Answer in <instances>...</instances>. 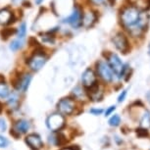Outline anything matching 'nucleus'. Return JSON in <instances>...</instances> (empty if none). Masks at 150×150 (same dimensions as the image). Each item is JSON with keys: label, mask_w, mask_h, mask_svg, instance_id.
<instances>
[{"label": "nucleus", "mask_w": 150, "mask_h": 150, "mask_svg": "<svg viewBox=\"0 0 150 150\" xmlns=\"http://www.w3.org/2000/svg\"><path fill=\"white\" fill-rule=\"evenodd\" d=\"M140 11L134 6L126 7L121 13V22L127 29L135 26L140 21Z\"/></svg>", "instance_id": "nucleus-1"}, {"label": "nucleus", "mask_w": 150, "mask_h": 150, "mask_svg": "<svg viewBox=\"0 0 150 150\" xmlns=\"http://www.w3.org/2000/svg\"><path fill=\"white\" fill-rule=\"evenodd\" d=\"M108 65L111 68L112 72H114L119 78H123L126 74L127 67L123 64V62L121 61V59L119 58L117 54H112L109 55L108 57Z\"/></svg>", "instance_id": "nucleus-2"}, {"label": "nucleus", "mask_w": 150, "mask_h": 150, "mask_svg": "<svg viewBox=\"0 0 150 150\" xmlns=\"http://www.w3.org/2000/svg\"><path fill=\"white\" fill-rule=\"evenodd\" d=\"M46 126L51 132H58L65 126V118L60 113H54L46 119Z\"/></svg>", "instance_id": "nucleus-3"}, {"label": "nucleus", "mask_w": 150, "mask_h": 150, "mask_svg": "<svg viewBox=\"0 0 150 150\" xmlns=\"http://www.w3.org/2000/svg\"><path fill=\"white\" fill-rule=\"evenodd\" d=\"M96 70H97L98 76L104 81L110 83V81H113V72L108 63L104 61H98L96 63Z\"/></svg>", "instance_id": "nucleus-4"}, {"label": "nucleus", "mask_w": 150, "mask_h": 150, "mask_svg": "<svg viewBox=\"0 0 150 150\" xmlns=\"http://www.w3.org/2000/svg\"><path fill=\"white\" fill-rule=\"evenodd\" d=\"M47 61V57L45 56L44 53L41 52H36L35 54H33L32 57L28 61V65L30 68V70L38 72L44 66L45 63Z\"/></svg>", "instance_id": "nucleus-5"}, {"label": "nucleus", "mask_w": 150, "mask_h": 150, "mask_svg": "<svg viewBox=\"0 0 150 150\" xmlns=\"http://www.w3.org/2000/svg\"><path fill=\"white\" fill-rule=\"evenodd\" d=\"M75 100L70 97L62 98L57 103V110L61 115H71L75 111Z\"/></svg>", "instance_id": "nucleus-6"}, {"label": "nucleus", "mask_w": 150, "mask_h": 150, "mask_svg": "<svg viewBox=\"0 0 150 150\" xmlns=\"http://www.w3.org/2000/svg\"><path fill=\"white\" fill-rule=\"evenodd\" d=\"M113 42H114L116 48H117L118 50H120L121 52L127 53L129 51V45L128 38H127L123 33H117V35L113 38Z\"/></svg>", "instance_id": "nucleus-7"}, {"label": "nucleus", "mask_w": 150, "mask_h": 150, "mask_svg": "<svg viewBox=\"0 0 150 150\" xmlns=\"http://www.w3.org/2000/svg\"><path fill=\"white\" fill-rule=\"evenodd\" d=\"M81 83L86 88H91L96 84V75L91 69H87L83 72L81 76Z\"/></svg>", "instance_id": "nucleus-8"}, {"label": "nucleus", "mask_w": 150, "mask_h": 150, "mask_svg": "<svg viewBox=\"0 0 150 150\" xmlns=\"http://www.w3.org/2000/svg\"><path fill=\"white\" fill-rule=\"evenodd\" d=\"M26 143L33 150H39L43 146V142H42L40 137L36 134H30L28 135L26 137Z\"/></svg>", "instance_id": "nucleus-9"}, {"label": "nucleus", "mask_w": 150, "mask_h": 150, "mask_svg": "<svg viewBox=\"0 0 150 150\" xmlns=\"http://www.w3.org/2000/svg\"><path fill=\"white\" fill-rule=\"evenodd\" d=\"M30 123L28 120H19L16 122L13 127V132H16L18 134H26L30 131Z\"/></svg>", "instance_id": "nucleus-10"}, {"label": "nucleus", "mask_w": 150, "mask_h": 150, "mask_svg": "<svg viewBox=\"0 0 150 150\" xmlns=\"http://www.w3.org/2000/svg\"><path fill=\"white\" fill-rule=\"evenodd\" d=\"M65 22L70 24L71 26H73L74 28L80 27L81 25V15L80 10L76 8V9L73 11L72 15L70 17H68V18L65 20Z\"/></svg>", "instance_id": "nucleus-11"}, {"label": "nucleus", "mask_w": 150, "mask_h": 150, "mask_svg": "<svg viewBox=\"0 0 150 150\" xmlns=\"http://www.w3.org/2000/svg\"><path fill=\"white\" fill-rule=\"evenodd\" d=\"M32 81V76L30 74H27V75H24L23 77L20 79L18 81V84L16 86V88L21 92H26L28 88H29V86Z\"/></svg>", "instance_id": "nucleus-12"}, {"label": "nucleus", "mask_w": 150, "mask_h": 150, "mask_svg": "<svg viewBox=\"0 0 150 150\" xmlns=\"http://www.w3.org/2000/svg\"><path fill=\"white\" fill-rule=\"evenodd\" d=\"M14 16L11 11L8 9L0 10V24L1 25H8L10 23L14 22Z\"/></svg>", "instance_id": "nucleus-13"}, {"label": "nucleus", "mask_w": 150, "mask_h": 150, "mask_svg": "<svg viewBox=\"0 0 150 150\" xmlns=\"http://www.w3.org/2000/svg\"><path fill=\"white\" fill-rule=\"evenodd\" d=\"M103 97V91L99 88V86H97V83L94 86H92L91 88H89V98L92 101H100Z\"/></svg>", "instance_id": "nucleus-14"}, {"label": "nucleus", "mask_w": 150, "mask_h": 150, "mask_svg": "<svg viewBox=\"0 0 150 150\" xmlns=\"http://www.w3.org/2000/svg\"><path fill=\"white\" fill-rule=\"evenodd\" d=\"M96 21V15L93 12H87L81 18V24L86 28H90Z\"/></svg>", "instance_id": "nucleus-15"}, {"label": "nucleus", "mask_w": 150, "mask_h": 150, "mask_svg": "<svg viewBox=\"0 0 150 150\" xmlns=\"http://www.w3.org/2000/svg\"><path fill=\"white\" fill-rule=\"evenodd\" d=\"M10 95L9 87L5 83H0V97L6 98Z\"/></svg>", "instance_id": "nucleus-16"}, {"label": "nucleus", "mask_w": 150, "mask_h": 150, "mask_svg": "<svg viewBox=\"0 0 150 150\" xmlns=\"http://www.w3.org/2000/svg\"><path fill=\"white\" fill-rule=\"evenodd\" d=\"M137 9L147 11L150 9V0H137Z\"/></svg>", "instance_id": "nucleus-17"}, {"label": "nucleus", "mask_w": 150, "mask_h": 150, "mask_svg": "<svg viewBox=\"0 0 150 150\" xmlns=\"http://www.w3.org/2000/svg\"><path fill=\"white\" fill-rule=\"evenodd\" d=\"M140 125L143 129H146V128H148V127H150V113L149 112H145L143 114Z\"/></svg>", "instance_id": "nucleus-18"}, {"label": "nucleus", "mask_w": 150, "mask_h": 150, "mask_svg": "<svg viewBox=\"0 0 150 150\" xmlns=\"http://www.w3.org/2000/svg\"><path fill=\"white\" fill-rule=\"evenodd\" d=\"M23 43H24V41H23V39H15V40H13L11 42L10 44V49L13 50V51H17V50H19L20 48H22L23 46Z\"/></svg>", "instance_id": "nucleus-19"}, {"label": "nucleus", "mask_w": 150, "mask_h": 150, "mask_svg": "<svg viewBox=\"0 0 150 150\" xmlns=\"http://www.w3.org/2000/svg\"><path fill=\"white\" fill-rule=\"evenodd\" d=\"M19 102V97L16 93H12L9 97H8V104L11 106V107H14L16 106L17 104Z\"/></svg>", "instance_id": "nucleus-20"}, {"label": "nucleus", "mask_w": 150, "mask_h": 150, "mask_svg": "<svg viewBox=\"0 0 150 150\" xmlns=\"http://www.w3.org/2000/svg\"><path fill=\"white\" fill-rule=\"evenodd\" d=\"M120 123H121V118L119 115H114L109 120V125L111 127H117L120 125Z\"/></svg>", "instance_id": "nucleus-21"}, {"label": "nucleus", "mask_w": 150, "mask_h": 150, "mask_svg": "<svg viewBox=\"0 0 150 150\" xmlns=\"http://www.w3.org/2000/svg\"><path fill=\"white\" fill-rule=\"evenodd\" d=\"M26 33H27V26L25 23H23L18 30V38L20 39H23L25 38V35H26Z\"/></svg>", "instance_id": "nucleus-22"}, {"label": "nucleus", "mask_w": 150, "mask_h": 150, "mask_svg": "<svg viewBox=\"0 0 150 150\" xmlns=\"http://www.w3.org/2000/svg\"><path fill=\"white\" fill-rule=\"evenodd\" d=\"M49 142L53 144V145H58V144L61 143V138H60V135L58 134H52L49 137Z\"/></svg>", "instance_id": "nucleus-23"}, {"label": "nucleus", "mask_w": 150, "mask_h": 150, "mask_svg": "<svg viewBox=\"0 0 150 150\" xmlns=\"http://www.w3.org/2000/svg\"><path fill=\"white\" fill-rule=\"evenodd\" d=\"M8 144H9V141L6 137H2V135H0V147L1 148H4V147H7Z\"/></svg>", "instance_id": "nucleus-24"}, {"label": "nucleus", "mask_w": 150, "mask_h": 150, "mask_svg": "<svg viewBox=\"0 0 150 150\" xmlns=\"http://www.w3.org/2000/svg\"><path fill=\"white\" fill-rule=\"evenodd\" d=\"M137 134L138 137H147V135H148V132H147L146 129H138L137 131Z\"/></svg>", "instance_id": "nucleus-25"}, {"label": "nucleus", "mask_w": 150, "mask_h": 150, "mask_svg": "<svg viewBox=\"0 0 150 150\" xmlns=\"http://www.w3.org/2000/svg\"><path fill=\"white\" fill-rule=\"evenodd\" d=\"M7 129V123H6V120L3 118H0V129L2 132H5Z\"/></svg>", "instance_id": "nucleus-26"}, {"label": "nucleus", "mask_w": 150, "mask_h": 150, "mask_svg": "<svg viewBox=\"0 0 150 150\" xmlns=\"http://www.w3.org/2000/svg\"><path fill=\"white\" fill-rule=\"evenodd\" d=\"M15 32L14 30H10V29H6V30H4L3 32H2V35H3V38L5 36V38H7L8 36H10L12 33Z\"/></svg>", "instance_id": "nucleus-27"}, {"label": "nucleus", "mask_w": 150, "mask_h": 150, "mask_svg": "<svg viewBox=\"0 0 150 150\" xmlns=\"http://www.w3.org/2000/svg\"><path fill=\"white\" fill-rule=\"evenodd\" d=\"M126 95H127V90H123L122 93L119 95V97H118V102H122V101H124L125 98H126Z\"/></svg>", "instance_id": "nucleus-28"}, {"label": "nucleus", "mask_w": 150, "mask_h": 150, "mask_svg": "<svg viewBox=\"0 0 150 150\" xmlns=\"http://www.w3.org/2000/svg\"><path fill=\"white\" fill-rule=\"evenodd\" d=\"M115 109H116V107L115 106H111V107H109L108 109L105 111V116L107 117V116H109V115H111L113 112L115 111Z\"/></svg>", "instance_id": "nucleus-29"}, {"label": "nucleus", "mask_w": 150, "mask_h": 150, "mask_svg": "<svg viewBox=\"0 0 150 150\" xmlns=\"http://www.w3.org/2000/svg\"><path fill=\"white\" fill-rule=\"evenodd\" d=\"M89 112L91 113V114H93V115H100L101 113L103 112V110L102 109H94V108H93V109L90 110Z\"/></svg>", "instance_id": "nucleus-30"}, {"label": "nucleus", "mask_w": 150, "mask_h": 150, "mask_svg": "<svg viewBox=\"0 0 150 150\" xmlns=\"http://www.w3.org/2000/svg\"><path fill=\"white\" fill-rule=\"evenodd\" d=\"M43 41L44 42H48V43H50V44H53L54 43V38H51V36H49V38H47V36H44L43 38Z\"/></svg>", "instance_id": "nucleus-31"}, {"label": "nucleus", "mask_w": 150, "mask_h": 150, "mask_svg": "<svg viewBox=\"0 0 150 150\" xmlns=\"http://www.w3.org/2000/svg\"><path fill=\"white\" fill-rule=\"evenodd\" d=\"M90 1H91V3H93L94 5H100V4L104 3L106 0H90Z\"/></svg>", "instance_id": "nucleus-32"}, {"label": "nucleus", "mask_w": 150, "mask_h": 150, "mask_svg": "<svg viewBox=\"0 0 150 150\" xmlns=\"http://www.w3.org/2000/svg\"><path fill=\"white\" fill-rule=\"evenodd\" d=\"M22 1H23V0H12V2L14 4H20Z\"/></svg>", "instance_id": "nucleus-33"}, {"label": "nucleus", "mask_w": 150, "mask_h": 150, "mask_svg": "<svg viewBox=\"0 0 150 150\" xmlns=\"http://www.w3.org/2000/svg\"><path fill=\"white\" fill-rule=\"evenodd\" d=\"M146 97H147V99H148V101H150V91H149L148 93H147Z\"/></svg>", "instance_id": "nucleus-34"}, {"label": "nucleus", "mask_w": 150, "mask_h": 150, "mask_svg": "<svg viewBox=\"0 0 150 150\" xmlns=\"http://www.w3.org/2000/svg\"><path fill=\"white\" fill-rule=\"evenodd\" d=\"M41 1H42V0H36L35 2H36V3H38V4H39V3H40Z\"/></svg>", "instance_id": "nucleus-35"}, {"label": "nucleus", "mask_w": 150, "mask_h": 150, "mask_svg": "<svg viewBox=\"0 0 150 150\" xmlns=\"http://www.w3.org/2000/svg\"><path fill=\"white\" fill-rule=\"evenodd\" d=\"M1 112H2V104L0 103V113H1Z\"/></svg>", "instance_id": "nucleus-36"}, {"label": "nucleus", "mask_w": 150, "mask_h": 150, "mask_svg": "<svg viewBox=\"0 0 150 150\" xmlns=\"http://www.w3.org/2000/svg\"><path fill=\"white\" fill-rule=\"evenodd\" d=\"M149 53H150V46H149Z\"/></svg>", "instance_id": "nucleus-37"}]
</instances>
